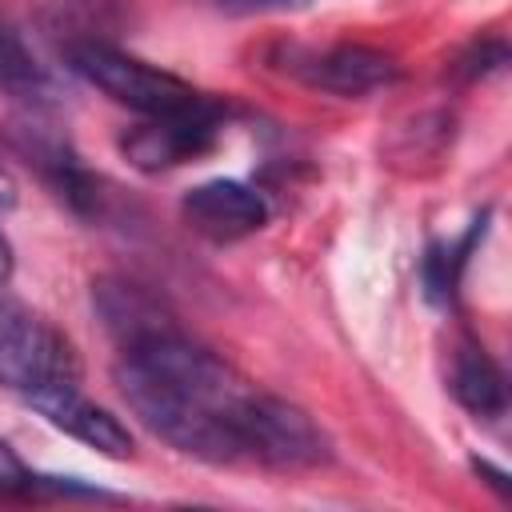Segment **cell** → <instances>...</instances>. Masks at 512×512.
I'll list each match as a JSON object with an SVG mask.
<instances>
[{"label": "cell", "mask_w": 512, "mask_h": 512, "mask_svg": "<svg viewBox=\"0 0 512 512\" xmlns=\"http://www.w3.org/2000/svg\"><path fill=\"white\" fill-rule=\"evenodd\" d=\"M116 384L128 408L176 452L208 464H256L268 392L176 324L124 344Z\"/></svg>", "instance_id": "6da1fadb"}, {"label": "cell", "mask_w": 512, "mask_h": 512, "mask_svg": "<svg viewBox=\"0 0 512 512\" xmlns=\"http://www.w3.org/2000/svg\"><path fill=\"white\" fill-rule=\"evenodd\" d=\"M72 72H80L92 88H100L104 96H112L116 104L148 116H204V112H220L216 100H208L204 92H196L188 80L144 64L128 52H120L112 40H88V44H72L64 48Z\"/></svg>", "instance_id": "7a4b0ae2"}, {"label": "cell", "mask_w": 512, "mask_h": 512, "mask_svg": "<svg viewBox=\"0 0 512 512\" xmlns=\"http://www.w3.org/2000/svg\"><path fill=\"white\" fill-rule=\"evenodd\" d=\"M0 384L28 404L80 384V360L64 332L12 300H0Z\"/></svg>", "instance_id": "3957f363"}, {"label": "cell", "mask_w": 512, "mask_h": 512, "mask_svg": "<svg viewBox=\"0 0 512 512\" xmlns=\"http://www.w3.org/2000/svg\"><path fill=\"white\" fill-rule=\"evenodd\" d=\"M180 212L192 232L216 244L244 240L268 224V200L244 180H204L192 192H184Z\"/></svg>", "instance_id": "277c9868"}, {"label": "cell", "mask_w": 512, "mask_h": 512, "mask_svg": "<svg viewBox=\"0 0 512 512\" xmlns=\"http://www.w3.org/2000/svg\"><path fill=\"white\" fill-rule=\"evenodd\" d=\"M292 72L304 84L332 96H364V92L388 88L400 76L396 60L368 44H332L324 52H308L292 64Z\"/></svg>", "instance_id": "5b68a950"}, {"label": "cell", "mask_w": 512, "mask_h": 512, "mask_svg": "<svg viewBox=\"0 0 512 512\" xmlns=\"http://www.w3.org/2000/svg\"><path fill=\"white\" fill-rule=\"evenodd\" d=\"M220 132V112L204 116H148L140 128L124 136V152L136 168H172L212 148Z\"/></svg>", "instance_id": "8992f818"}, {"label": "cell", "mask_w": 512, "mask_h": 512, "mask_svg": "<svg viewBox=\"0 0 512 512\" xmlns=\"http://www.w3.org/2000/svg\"><path fill=\"white\" fill-rule=\"evenodd\" d=\"M32 408H36L48 424H56L60 432L76 436L80 444L96 448V452L108 456V460H128V456H132V436H128V428H124L108 408L92 404V400L80 392V384L60 388V392L44 396V400L32 404Z\"/></svg>", "instance_id": "52a82bcc"}, {"label": "cell", "mask_w": 512, "mask_h": 512, "mask_svg": "<svg viewBox=\"0 0 512 512\" xmlns=\"http://www.w3.org/2000/svg\"><path fill=\"white\" fill-rule=\"evenodd\" d=\"M92 304H96L104 328L116 336L120 348L140 340V336H152V332L176 324L152 292H144L140 284H128V280H100L96 292H92Z\"/></svg>", "instance_id": "ba28073f"}, {"label": "cell", "mask_w": 512, "mask_h": 512, "mask_svg": "<svg viewBox=\"0 0 512 512\" xmlns=\"http://www.w3.org/2000/svg\"><path fill=\"white\" fill-rule=\"evenodd\" d=\"M452 396L480 420H496L508 408V388H504V372L496 368V360L476 348V344H460L452 356Z\"/></svg>", "instance_id": "9c48e42d"}, {"label": "cell", "mask_w": 512, "mask_h": 512, "mask_svg": "<svg viewBox=\"0 0 512 512\" xmlns=\"http://www.w3.org/2000/svg\"><path fill=\"white\" fill-rule=\"evenodd\" d=\"M44 20L64 36V48L88 44V40H108L120 4L116 0H40Z\"/></svg>", "instance_id": "30bf717a"}, {"label": "cell", "mask_w": 512, "mask_h": 512, "mask_svg": "<svg viewBox=\"0 0 512 512\" xmlns=\"http://www.w3.org/2000/svg\"><path fill=\"white\" fill-rule=\"evenodd\" d=\"M48 80L44 68L36 64L32 48L24 44V36L16 32V24L0 12V92L8 96H44Z\"/></svg>", "instance_id": "8fae6325"}, {"label": "cell", "mask_w": 512, "mask_h": 512, "mask_svg": "<svg viewBox=\"0 0 512 512\" xmlns=\"http://www.w3.org/2000/svg\"><path fill=\"white\" fill-rule=\"evenodd\" d=\"M44 484V476H32L24 464H20V456L0 440V488L4 492H36Z\"/></svg>", "instance_id": "7c38bea8"}, {"label": "cell", "mask_w": 512, "mask_h": 512, "mask_svg": "<svg viewBox=\"0 0 512 512\" xmlns=\"http://www.w3.org/2000/svg\"><path fill=\"white\" fill-rule=\"evenodd\" d=\"M12 204H16V180H12V172H8L4 160H0V212L12 208Z\"/></svg>", "instance_id": "4fadbf2b"}, {"label": "cell", "mask_w": 512, "mask_h": 512, "mask_svg": "<svg viewBox=\"0 0 512 512\" xmlns=\"http://www.w3.org/2000/svg\"><path fill=\"white\" fill-rule=\"evenodd\" d=\"M476 472H484V476H488V484H492L500 496H508V476H504L500 468H492L488 460H476Z\"/></svg>", "instance_id": "5bb4252c"}, {"label": "cell", "mask_w": 512, "mask_h": 512, "mask_svg": "<svg viewBox=\"0 0 512 512\" xmlns=\"http://www.w3.org/2000/svg\"><path fill=\"white\" fill-rule=\"evenodd\" d=\"M12 264H16V260H12V244H8V236L0 232V288L12 280Z\"/></svg>", "instance_id": "9a60e30c"}, {"label": "cell", "mask_w": 512, "mask_h": 512, "mask_svg": "<svg viewBox=\"0 0 512 512\" xmlns=\"http://www.w3.org/2000/svg\"><path fill=\"white\" fill-rule=\"evenodd\" d=\"M292 4H304V0H244L240 8H292Z\"/></svg>", "instance_id": "2e32d148"}]
</instances>
